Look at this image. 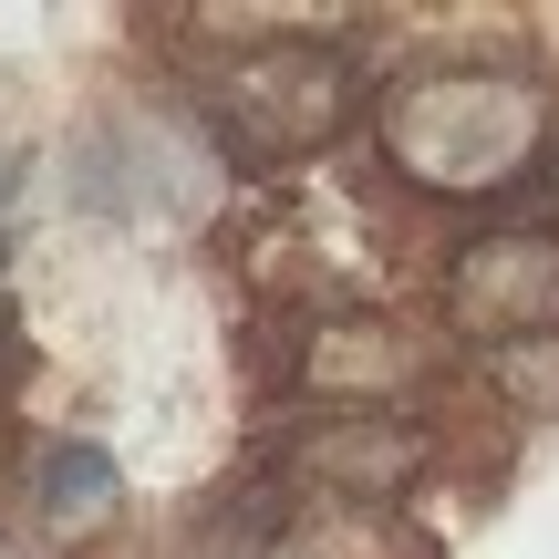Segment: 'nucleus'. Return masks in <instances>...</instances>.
Here are the masks:
<instances>
[{
  "instance_id": "nucleus-3",
  "label": "nucleus",
  "mask_w": 559,
  "mask_h": 559,
  "mask_svg": "<svg viewBox=\"0 0 559 559\" xmlns=\"http://www.w3.org/2000/svg\"><path fill=\"white\" fill-rule=\"evenodd\" d=\"M466 342H539L559 321V249L549 239H477L445 280Z\"/></svg>"
},
{
  "instance_id": "nucleus-1",
  "label": "nucleus",
  "mask_w": 559,
  "mask_h": 559,
  "mask_svg": "<svg viewBox=\"0 0 559 559\" xmlns=\"http://www.w3.org/2000/svg\"><path fill=\"white\" fill-rule=\"evenodd\" d=\"M394 145L425 187H508L549 135L519 83H425L394 115Z\"/></svg>"
},
{
  "instance_id": "nucleus-4",
  "label": "nucleus",
  "mask_w": 559,
  "mask_h": 559,
  "mask_svg": "<svg viewBox=\"0 0 559 559\" xmlns=\"http://www.w3.org/2000/svg\"><path fill=\"white\" fill-rule=\"evenodd\" d=\"M41 498H52L62 519H94V508L115 498V466H104L94 445H52V456H41Z\"/></svg>"
},
{
  "instance_id": "nucleus-2",
  "label": "nucleus",
  "mask_w": 559,
  "mask_h": 559,
  "mask_svg": "<svg viewBox=\"0 0 559 559\" xmlns=\"http://www.w3.org/2000/svg\"><path fill=\"white\" fill-rule=\"evenodd\" d=\"M342 115H353V73L332 52H300V41H270V52L228 62V83H218V124L239 156H300Z\"/></svg>"
}]
</instances>
